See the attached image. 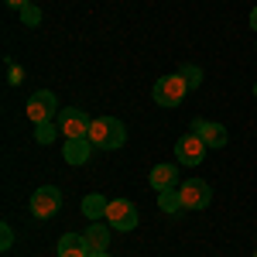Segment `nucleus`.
I'll use <instances>...</instances> for the list:
<instances>
[{"instance_id":"2eb2a0df","label":"nucleus","mask_w":257,"mask_h":257,"mask_svg":"<svg viewBox=\"0 0 257 257\" xmlns=\"http://www.w3.org/2000/svg\"><path fill=\"white\" fill-rule=\"evenodd\" d=\"M158 206H161V213H168V216H178V213H185L178 189H165V192H158Z\"/></svg>"},{"instance_id":"20e7f679","label":"nucleus","mask_w":257,"mask_h":257,"mask_svg":"<svg viewBox=\"0 0 257 257\" xmlns=\"http://www.w3.org/2000/svg\"><path fill=\"white\" fill-rule=\"evenodd\" d=\"M28 206H31V213L38 219H52V216H59V209H62V192L55 185H41V189L31 192Z\"/></svg>"},{"instance_id":"393cba45","label":"nucleus","mask_w":257,"mask_h":257,"mask_svg":"<svg viewBox=\"0 0 257 257\" xmlns=\"http://www.w3.org/2000/svg\"><path fill=\"white\" fill-rule=\"evenodd\" d=\"M254 257H257V254H254Z\"/></svg>"},{"instance_id":"f3484780","label":"nucleus","mask_w":257,"mask_h":257,"mask_svg":"<svg viewBox=\"0 0 257 257\" xmlns=\"http://www.w3.org/2000/svg\"><path fill=\"white\" fill-rule=\"evenodd\" d=\"M178 76L185 79L189 89H199V86H202V69H199V65H182V69H178Z\"/></svg>"},{"instance_id":"dca6fc26","label":"nucleus","mask_w":257,"mask_h":257,"mask_svg":"<svg viewBox=\"0 0 257 257\" xmlns=\"http://www.w3.org/2000/svg\"><path fill=\"white\" fill-rule=\"evenodd\" d=\"M59 134H62V131H59L55 120H48V123H35V141H38V144H52Z\"/></svg>"},{"instance_id":"ddd939ff","label":"nucleus","mask_w":257,"mask_h":257,"mask_svg":"<svg viewBox=\"0 0 257 257\" xmlns=\"http://www.w3.org/2000/svg\"><path fill=\"white\" fill-rule=\"evenodd\" d=\"M59 257H89V243L82 233H65L59 240Z\"/></svg>"},{"instance_id":"f03ea898","label":"nucleus","mask_w":257,"mask_h":257,"mask_svg":"<svg viewBox=\"0 0 257 257\" xmlns=\"http://www.w3.org/2000/svg\"><path fill=\"white\" fill-rule=\"evenodd\" d=\"M185 93H189V86H185V79L182 76H161L158 82H155V89H151V96H155V103L158 106H178L182 99H185Z\"/></svg>"},{"instance_id":"f8f14e48","label":"nucleus","mask_w":257,"mask_h":257,"mask_svg":"<svg viewBox=\"0 0 257 257\" xmlns=\"http://www.w3.org/2000/svg\"><path fill=\"white\" fill-rule=\"evenodd\" d=\"M110 230H113V226L89 223V230L82 233V237H86V243H89V254H106V247H110Z\"/></svg>"},{"instance_id":"39448f33","label":"nucleus","mask_w":257,"mask_h":257,"mask_svg":"<svg viewBox=\"0 0 257 257\" xmlns=\"http://www.w3.org/2000/svg\"><path fill=\"white\" fill-rule=\"evenodd\" d=\"M178 196H182L185 209H209L213 206V189L202 178H189L185 185H178Z\"/></svg>"},{"instance_id":"9b49d317","label":"nucleus","mask_w":257,"mask_h":257,"mask_svg":"<svg viewBox=\"0 0 257 257\" xmlns=\"http://www.w3.org/2000/svg\"><path fill=\"white\" fill-rule=\"evenodd\" d=\"M151 185L155 192H165V189H178V165H155L151 168Z\"/></svg>"},{"instance_id":"4468645a","label":"nucleus","mask_w":257,"mask_h":257,"mask_svg":"<svg viewBox=\"0 0 257 257\" xmlns=\"http://www.w3.org/2000/svg\"><path fill=\"white\" fill-rule=\"evenodd\" d=\"M106 206H110V199H103L99 192H89V196L82 199V216L99 223V219H106Z\"/></svg>"},{"instance_id":"423d86ee","label":"nucleus","mask_w":257,"mask_h":257,"mask_svg":"<svg viewBox=\"0 0 257 257\" xmlns=\"http://www.w3.org/2000/svg\"><path fill=\"white\" fill-rule=\"evenodd\" d=\"M55 110H59V99L52 89H38L35 96L28 99V106H24V113L31 123H48V120L55 117Z\"/></svg>"},{"instance_id":"b1692460","label":"nucleus","mask_w":257,"mask_h":257,"mask_svg":"<svg viewBox=\"0 0 257 257\" xmlns=\"http://www.w3.org/2000/svg\"><path fill=\"white\" fill-rule=\"evenodd\" d=\"M254 96H257V82H254Z\"/></svg>"},{"instance_id":"7ed1b4c3","label":"nucleus","mask_w":257,"mask_h":257,"mask_svg":"<svg viewBox=\"0 0 257 257\" xmlns=\"http://www.w3.org/2000/svg\"><path fill=\"white\" fill-rule=\"evenodd\" d=\"M106 226H113L120 233H131V230L138 226V209H134V202H131V199H110V206H106Z\"/></svg>"},{"instance_id":"1a4fd4ad","label":"nucleus","mask_w":257,"mask_h":257,"mask_svg":"<svg viewBox=\"0 0 257 257\" xmlns=\"http://www.w3.org/2000/svg\"><path fill=\"white\" fill-rule=\"evenodd\" d=\"M189 131L199 134L206 148H226V141H230L226 127H223V123H213V120H192V127H189Z\"/></svg>"},{"instance_id":"4be33fe9","label":"nucleus","mask_w":257,"mask_h":257,"mask_svg":"<svg viewBox=\"0 0 257 257\" xmlns=\"http://www.w3.org/2000/svg\"><path fill=\"white\" fill-rule=\"evenodd\" d=\"M250 28H254V31H257V7H254V11H250Z\"/></svg>"},{"instance_id":"0eeeda50","label":"nucleus","mask_w":257,"mask_h":257,"mask_svg":"<svg viewBox=\"0 0 257 257\" xmlns=\"http://www.w3.org/2000/svg\"><path fill=\"white\" fill-rule=\"evenodd\" d=\"M89 127H93V120L79 106H65L59 113V131L65 138H89Z\"/></svg>"},{"instance_id":"6e6552de","label":"nucleus","mask_w":257,"mask_h":257,"mask_svg":"<svg viewBox=\"0 0 257 257\" xmlns=\"http://www.w3.org/2000/svg\"><path fill=\"white\" fill-rule=\"evenodd\" d=\"M206 144H202V138L199 134H185V138L175 141V158L178 165H202V158H206Z\"/></svg>"},{"instance_id":"a211bd4d","label":"nucleus","mask_w":257,"mask_h":257,"mask_svg":"<svg viewBox=\"0 0 257 257\" xmlns=\"http://www.w3.org/2000/svg\"><path fill=\"white\" fill-rule=\"evenodd\" d=\"M21 24H24V28H38V24H41V7L28 4V7L21 11Z\"/></svg>"},{"instance_id":"aec40b11","label":"nucleus","mask_w":257,"mask_h":257,"mask_svg":"<svg viewBox=\"0 0 257 257\" xmlns=\"http://www.w3.org/2000/svg\"><path fill=\"white\" fill-rule=\"evenodd\" d=\"M21 79H24V69H21V65H11V76H7V82H11V86H18Z\"/></svg>"},{"instance_id":"5701e85b","label":"nucleus","mask_w":257,"mask_h":257,"mask_svg":"<svg viewBox=\"0 0 257 257\" xmlns=\"http://www.w3.org/2000/svg\"><path fill=\"white\" fill-rule=\"evenodd\" d=\"M89 257H110V254H89Z\"/></svg>"},{"instance_id":"6ab92c4d","label":"nucleus","mask_w":257,"mask_h":257,"mask_svg":"<svg viewBox=\"0 0 257 257\" xmlns=\"http://www.w3.org/2000/svg\"><path fill=\"white\" fill-rule=\"evenodd\" d=\"M14 247V230H11V223H4L0 226V250H11Z\"/></svg>"},{"instance_id":"9d476101","label":"nucleus","mask_w":257,"mask_h":257,"mask_svg":"<svg viewBox=\"0 0 257 257\" xmlns=\"http://www.w3.org/2000/svg\"><path fill=\"white\" fill-rule=\"evenodd\" d=\"M96 148L89 144V138H65V148H62V158L69 161V165H86L89 161V155H93Z\"/></svg>"},{"instance_id":"f257e3e1","label":"nucleus","mask_w":257,"mask_h":257,"mask_svg":"<svg viewBox=\"0 0 257 257\" xmlns=\"http://www.w3.org/2000/svg\"><path fill=\"white\" fill-rule=\"evenodd\" d=\"M89 144L96 151H117L127 144V127L117 117H96L89 127Z\"/></svg>"},{"instance_id":"412c9836","label":"nucleus","mask_w":257,"mask_h":257,"mask_svg":"<svg viewBox=\"0 0 257 257\" xmlns=\"http://www.w3.org/2000/svg\"><path fill=\"white\" fill-rule=\"evenodd\" d=\"M4 4H7V7H11V11H24V7H28V4H31V0H4Z\"/></svg>"}]
</instances>
